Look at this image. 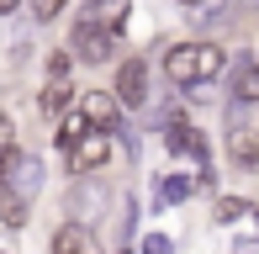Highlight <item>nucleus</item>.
<instances>
[{
  "mask_svg": "<svg viewBox=\"0 0 259 254\" xmlns=\"http://www.w3.org/2000/svg\"><path fill=\"white\" fill-rule=\"evenodd\" d=\"M222 64H228V48H222V43H180V48L164 53V74L180 90H196V85H206V79H217Z\"/></svg>",
  "mask_w": 259,
  "mask_h": 254,
  "instance_id": "1",
  "label": "nucleus"
},
{
  "mask_svg": "<svg viewBox=\"0 0 259 254\" xmlns=\"http://www.w3.org/2000/svg\"><path fill=\"white\" fill-rule=\"evenodd\" d=\"M106 201H111V191H106L101 180L74 175V186H69V196H64V206H69V223H96V217L106 212Z\"/></svg>",
  "mask_w": 259,
  "mask_h": 254,
  "instance_id": "2",
  "label": "nucleus"
},
{
  "mask_svg": "<svg viewBox=\"0 0 259 254\" xmlns=\"http://www.w3.org/2000/svg\"><path fill=\"white\" fill-rule=\"evenodd\" d=\"M106 159H111V133H101V127H85V133L69 143V170H74V175H90Z\"/></svg>",
  "mask_w": 259,
  "mask_h": 254,
  "instance_id": "3",
  "label": "nucleus"
},
{
  "mask_svg": "<svg viewBox=\"0 0 259 254\" xmlns=\"http://www.w3.org/2000/svg\"><path fill=\"white\" fill-rule=\"evenodd\" d=\"M0 186H11V191H21L32 201V196H37V186H42V164L32 154H16V148H11L6 159H0Z\"/></svg>",
  "mask_w": 259,
  "mask_h": 254,
  "instance_id": "4",
  "label": "nucleus"
},
{
  "mask_svg": "<svg viewBox=\"0 0 259 254\" xmlns=\"http://www.w3.org/2000/svg\"><path fill=\"white\" fill-rule=\"evenodd\" d=\"M111 53H116V32H96V27H79V21H74V32H69V59L106 64Z\"/></svg>",
  "mask_w": 259,
  "mask_h": 254,
  "instance_id": "5",
  "label": "nucleus"
},
{
  "mask_svg": "<svg viewBox=\"0 0 259 254\" xmlns=\"http://www.w3.org/2000/svg\"><path fill=\"white\" fill-rule=\"evenodd\" d=\"M111 96H116V106H143L148 101V64L127 59L122 69H116V79H111Z\"/></svg>",
  "mask_w": 259,
  "mask_h": 254,
  "instance_id": "6",
  "label": "nucleus"
},
{
  "mask_svg": "<svg viewBox=\"0 0 259 254\" xmlns=\"http://www.w3.org/2000/svg\"><path fill=\"white\" fill-rule=\"evenodd\" d=\"M116 96L111 90H85V96H79V122L85 127H101V133H116Z\"/></svg>",
  "mask_w": 259,
  "mask_h": 254,
  "instance_id": "7",
  "label": "nucleus"
},
{
  "mask_svg": "<svg viewBox=\"0 0 259 254\" xmlns=\"http://www.w3.org/2000/svg\"><path fill=\"white\" fill-rule=\"evenodd\" d=\"M133 16V0H90L79 11V27H96V32H122V21Z\"/></svg>",
  "mask_w": 259,
  "mask_h": 254,
  "instance_id": "8",
  "label": "nucleus"
},
{
  "mask_svg": "<svg viewBox=\"0 0 259 254\" xmlns=\"http://www.w3.org/2000/svg\"><path fill=\"white\" fill-rule=\"evenodd\" d=\"M228 159H233V170H259V127L254 122L228 127Z\"/></svg>",
  "mask_w": 259,
  "mask_h": 254,
  "instance_id": "9",
  "label": "nucleus"
},
{
  "mask_svg": "<svg viewBox=\"0 0 259 254\" xmlns=\"http://www.w3.org/2000/svg\"><path fill=\"white\" fill-rule=\"evenodd\" d=\"M164 143H169V154H196V159H206V138L196 133L185 117H169V122H164Z\"/></svg>",
  "mask_w": 259,
  "mask_h": 254,
  "instance_id": "10",
  "label": "nucleus"
},
{
  "mask_svg": "<svg viewBox=\"0 0 259 254\" xmlns=\"http://www.w3.org/2000/svg\"><path fill=\"white\" fill-rule=\"evenodd\" d=\"M53 254H101V244L90 233V223H64L53 233Z\"/></svg>",
  "mask_w": 259,
  "mask_h": 254,
  "instance_id": "11",
  "label": "nucleus"
},
{
  "mask_svg": "<svg viewBox=\"0 0 259 254\" xmlns=\"http://www.w3.org/2000/svg\"><path fill=\"white\" fill-rule=\"evenodd\" d=\"M27 217H32V201L21 191L0 186V223H6V228H27Z\"/></svg>",
  "mask_w": 259,
  "mask_h": 254,
  "instance_id": "12",
  "label": "nucleus"
},
{
  "mask_svg": "<svg viewBox=\"0 0 259 254\" xmlns=\"http://www.w3.org/2000/svg\"><path fill=\"white\" fill-rule=\"evenodd\" d=\"M69 101H74V85H69V79H53V85L37 96V111H42V117H58Z\"/></svg>",
  "mask_w": 259,
  "mask_h": 254,
  "instance_id": "13",
  "label": "nucleus"
},
{
  "mask_svg": "<svg viewBox=\"0 0 259 254\" xmlns=\"http://www.w3.org/2000/svg\"><path fill=\"white\" fill-rule=\"evenodd\" d=\"M233 101H259V53L238 69V79H233Z\"/></svg>",
  "mask_w": 259,
  "mask_h": 254,
  "instance_id": "14",
  "label": "nucleus"
},
{
  "mask_svg": "<svg viewBox=\"0 0 259 254\" xmlns=\"http://www.w3.org/2000/svg\"><path fill=\"white\" fill-rule=\"evenodd\" d=\"M191 191H196V180H191V175H169V180L159 186V201H164V206H169V201H185Z\"/></svg>",
  "mask_w": 259,
  "mask_h": 254,
  "instance_id": "15",
  "label": "nucleus"
},
{
  "mask_svg": "<svg viewBox=\"0 0 259 254\" xmlns=\"http://www.w3.org/2000/svg\"><path fill=\"white\" fill-rule=\"evenodd\" d=\"M27 6H32V16L48 27V21H58V16H64V6H69V0H27Z\"/></svg>",
  "mask_w": 259,
  "mask_h": 254,
  "instance_id": "16",
  "label": "nucleus"
},
{
  "mask_svg": "<svg viewBox=\"0 0 259 254\" xmlns=\"http://www.w3.org/2000/svg\"><path fill=\"white\" fill-rule=\"evenodd\" d=\"M243 212H249V201H238V196H222L217 201V223H238Z\"/></svg>",
  "mask_w": 259,
  "mask_h": 254,
  "instance_id": "17",
  "label": "nucleus"
},
{
  "mask_svg": "<svg viewBox=\"0 0 259 254\" xmlns=\"http://www.w3.org/2000/svg\"><path fill=\"white\" fill-rule=\"evenodd\" d=\"M16 148V122H11V111H0V159Z\"/></svg>",
  "mask_w": 259,
  "mask_h": 254,
  "instance_id": "18",
  "label": "nucleus"
},
{
  "mask_svg": "<svg viewBox=\"0 0 259 254\" xmlns=\"http://www.w3.org/2000/svg\"><path fill=\"white\" fill-rule=\"evenodd\" d=\"M79 133H85V122H79V117H69L64 127H58V148H64V154H69V143H74Z\"/></svg>",
  "mask_w": 259,
  "mask_h": 254,
  "instance_id": "19",
  "label": "nucleus"
},
{
  "mask_svg": "<svg viewBox=\"0 0 259 254\" xmlns=\"http://www.w3.org/2000/svg\"><path fill=\"white\" fill-rule=\"evenodd\" d=\"M69 64H74V59H69V48L53 53V59H48V74H53V79H69Z\"/></svg>",
  "mask_w": 259,
  "mask_h": 254,
  "instance_id": "20",
  "label": "nucleus"
},
{
  "mask_svg": "<svg viewBox=\"0 0 259 254\" xmlns=\"http://www.w3.org/2000/svg\"><path fill=\"white\" fill-rule=\"evenodd\" d=\"M143 254H169V238H164V233H148L143 238Z\"/></svg>",
  "mask_w": 259,
  "mask_h": 254,
  "instance_id": "21",
  "label": "nucleus"
},
{
  "mask_svg": "<svg viewBox=\"0 0 259 254\" xmlns=\"http://www.w3.org/2000/svg\"><path fill=\"white\" fill-rule=\"evenodd\" d=\"M21 6V0H0V16H11V11H16Z\"/></svg>",
  "mask_w": 259,
  "mask_h": 254,
  "instance_id": "22",
  "label": "nucleus"
},
{
  "mask_svg": "<svg viewBox=\"0 0 259 254\" xmlns=\"http://www.w3.org/2000/svg\"><path fill=\"white\" fill-rule=\"evenodd\" d=\"M180 6H185V11H201V6H206V0H180Z\"/></svg>",
  "mask_w": 259,
  "mask_h": 254,
  "instance_id": "23",
  "label": "nucleus"
},
{
  "mask_svg": "<svg viewBox=\"0 0 259 254\" xmlns=\"http://www.w3.org/2000/svg\"><path fill=\"white\" fill-rule=\"evenodd\" d=\"M238 6H243V11H259V0H238Z\"/></svg>",
  "mask_w": 259,
  "mask_h": 254,
  "instance_id": "24",
  "label": "nucleus"
}]
</instances>
